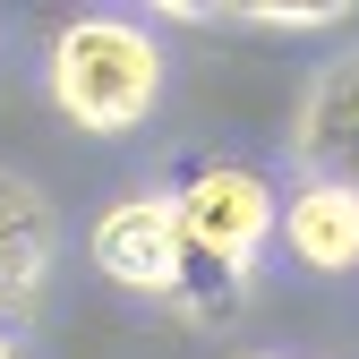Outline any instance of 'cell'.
Wrapping results in <instances>:
<instances>
[{
  "label": "cell",
  "instance_id": "1",
  "mask_svg": "<svg viewBox=\"0 0 359 359\" xmlns=\"http://www.w3.org/2000/svg\"><path fill=\"white\" fill-rule=\"evenodd\" d=\"M163 95V43L137 18H69L52 34V103L77 128H137Z\"/></svg>",
  "mask_w": 359,
  "mask_h": 359
},
{
  "label": "cell",
  "instance_id": "2",
  "mask_svg": "<svg viewBox=\"0 0 359 359\" xmlns=\"http://www.w3.org/2000/svg\"><path fill=\"white\" fill-rule=\"evenodd\" d=\"M171 214H180V231H189V248L214 257V265H231V274H248V257L274 240V222H283L274 189H265L248 163H197L180 180Z\"/></svg>",
  "mask_w": 359,
  "mask_h": 359
},
{
  "label": "cell",
  "instance_id": "3",
  "mask_svg": "<svg viewBox=\"0 0 359 359\" xmlns=\"http://www.w3.org/2000/svg\"><path fill=\"white\" fill-rule=\"evenodd\" d=\"M95 265L120 291L146 299H180V274H189V231H180L171 197H120L95 214Z\"/></svg>",
  "mask_w": 359,
  "mask_h": 359
},
{
  "label": "cell",
  "instance_id": "4",
  "mask_svg": "<svg viewBox=\"0 0 359 359\" xmlns=\"http://www.w3.org/2000/svg\"><path fill=\"white\" fill-rule=\"evenodd\" d=\"M299 163L308 180H334V189H359V52L334 60L299 103Z\"/></svg>",
  "mask_w": 359,
  "mask_h": 359
},
{
  "label": "cell",
  "instance_id": "5",
  "mask_svg": "<svg viewBox=\"0 0 359 359\" xmlns=\"http://www.w3.org/2000/svg\"><path fill=\"white\" fill-rule=\"evenodd\" d=\"M283 248L317 274H351L359 265V189H334V180H299L283 197Z\"/></svg>",
  "mask_w": 359,
  "mask_h": 359
},
{
  "label": "cell",
  "instance_id": "6",
  "mask_svg": "<svg viewBox=\"0 0 359 359\" xmlns=\"http://www.w3.org/2000/svg\"><path fill=\"white\" fill-rule=\"evenodd\" d=\"M43 265H52V205L18 171H0V325L43 291Z\"/></svg>",
  "mask_w": 359,
  "mask_h": 359
},
{
  "label": "cell",
  "instance_id": "7",
  "mask_svg": "<svg viewBox=\"0 0 359 359\" xmlns=\"http://www.w3.org/2000/svg\"><path fill=\"white\" fill-rule=\"evenodd\" d=\"M248 18H265V26H342L351 9H334V0H317V9H299V0H283V9H248Z\"/></svg>",
  "mask_w": 359,
  "mask_h": 359
},
{
  "label": "cell",
  "instance_id": "8",
  "mask_svg": "<svg viewBox=\"0 0 359 359\" xmlns=\"http://www.w3.org/2000/svg\"><path fill=\"white\" fill-rule=\"evenodd\" d=\"M0 359H9V342H0Z\"/></svg>",
  "mask_w": 359,
  "mask_h": 359
}]
</instances>
